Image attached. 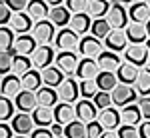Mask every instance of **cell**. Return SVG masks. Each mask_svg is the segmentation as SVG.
<instances>
[{"label":"cell","mask_w":150,"mask_h":138,"mask_svg":"<svg viewBox=\"0 0 150 138\" xmlns=\"http://www.w3.org/2000/svg\"><path fill=\"white\" fill-rule=\"evenodd\" d=\"M14 56H16V54H14L12 50H2V52H0V70H2V74H4V76L12 74Z\"/></svg>","instance_id":"41"},{"label":"cell","mask_w":150,"mask_h":138,"mask_svg":"<svg viewBox=\"0 0 150 138\" xmlns=\"http://www.w3.org/2000/svg\"><path fill=\"white\" fill-rule=\"evenodd\" d=\"M48 20L54 24L56 28L60 30H64V28H68L70 26V20H72V14L66 6H54V8H50V16H48Z\"/></svg>","instance_id":"23"},{"label":"cell","mask_w":150,"mask_h":138,"mask_svg":"<svg viewBox=\"0 0 150 138\" xmlns=\"http://www.w3.org/2000/svg\"><path fill=\"white\" fill-rule=\"evenodd\" d=\"M16 42V34L12 32L10 26H2L0 28V48L2 50H12V46Z\"/></svg>","instance_id":"39"},{"label":"cell","mask_w":150,"mask_h":138,"mask_svg":"<svg viewBox=\"0 0 150 138\" xmlns=\"http://www.w3.org/2000/svg\"><path fill=\"white\" fill-rule=\"evenodd\" d=\"M102 70L94 58H80V64L76 68V78L78 80H96V76Z\"/></svg>","instance_id":"12"},{"label":"cell","mask_w":150,"mask_h":138,"mask_svg":"<svg viewBox=\"0 0 150 138\" xmlns=\"http://www.w3.org/2000/svg\"><path fill=\"white\" fill-rule=\"evenodd\" d=\"M22 86H24V90L38 92L42 86H44V82H42V72L36 70V68H32L30 72H26V74L22 76Z\"/></svg>","instance_id":"30"},{"label":"cell","mask_w":150,"mask_h":138,"mask_svg":"<svg viewBox=\"0 0 150 138\" xmlns=\"http://www.w3.org/2000/svg\"><path fill=\"white\" fill-rule=\"evenodd\" d=\"M10 126L12 130L16 132V136H30L32 132H34V118L32 114H26V112H18V114L14 116L10 120Z\"/></svg>","instance_id":"9"},{"label":"cell","mask_w":150,"mask_h":138,"mask_svg":"<svg viewBox=\"0 0 150 138\" xmlns=\"http://www.w3.org/2000/svg\"><path fill=\"white\" fill-rule=\"evenodd\" d=\"M90 32H92L94 38H98V40H106L108 34L112 32V28H110V24L106 18H98V20H92V28H90Z\"/></svg>","instance_id":"38"},{"label":"cell","mask_w":150,"mask_h":138,"mask_svg":"<svg viewBox=\"0 0 150 138\" xmlns=\"http://www.w3.org/2000/svg\"><path fill=\"white\" fill-rule=\"evenodd\" d=\"M16 110H18V108H16V104H14L12 98H6V96H2V98H0V120H2V122L12 120L14 116L18 114Z\"/></svg>","instance_id":"35"},{"label":"cell","mask_w":150,"mask_h":138,"mask_svg":"<svg viewBox=\"0 0 150 138\" xmlns=\"http://www.w3.org/2000/svg\"><path fill=\"white\" fill-rule=\"evenodd\" d=\"M138 108H140V112H142V118L144 120H150V96H140Z\"/></svg>","instance_id":"48"},{"label":"cell","mask_w":150,"mask_h":138,"mask_svg":"<svg viewBox=\"0 0 150 138\" xmlns=\"http://www.w3.org/2000/svg\"><path fill=\"white\" fill-rule=\"evenodd\" d=\"M54 118H56L58 124L62 126H68L70 122L76 120V110H74V104L68 102H58L54 106Z\"/></svg>","instance_id":"19"},{"label":"cell","mask_w":150,"mask_h":138,"mask_svg":"<svg viewBox=\"0 0 150 138\" xmlns=\"http://www.w3.org/2000/svg\"><path fill=\"white\" fill-rule=\"evenodd\" d=\"M92 102L96 104V108L102 112V110H106V108H110V106H112V94H110V92H102V90H100L92 98Z\"/></svg>","instance_id":"42"},{"label":"cell","mask_w":150,"mask_h":138,"mask_svg":"<svg viewBox=\"0 0 150 138\" xmlns=\"http://www.w3.org/2000/svg\"><path fill=\"white\" fill-rule=\"evenodd\" d=\"M36 128H50L52 124H56V118H54V108H46V106H38L34 112H32Z\"/></svg>","instance_id":"24"},{"label":"cell","mask_w":150,"mask_h":138,"mask_svg":"<svg viewBox=\"0 0 150 138\" xmlns=\"http://www.w3.org/2000/svg\"><path fill=\"white\" fill-rule=\"evenodd\" d=\"M96 84H98V90H102V92H112L120 84L118 82V78H116V74L114 72H100L98 76H96Z\"/></svg>","instance_id":"33"},{"label":"cell","mask_w":150,"mask_h":138,"mask_svg":"<svg viewBox=\"0 0 150 138\" xmlns=\"http://www.w3.org/2000/svg\"><path fill=\"white\" fill-rule=\"evenodd\" d=\"M14 104L18 108V112H26V114H32L36 108H38V98H36V92L30 90H22L16 98H14Z\"/></svg>","instance_id":"17"},{"label":"cell","mask_w":150,"mask_h":138,"mask_svg":"<svg viewBox=\"0 0 150 138\" xmlns=\"http://www.w3.org/2000/svg\"><path fill=\"white\" fill-rule=\"evenodd\" d=\"M148 6H150V2H148Z\"/></svg>","instance_id":"59"},{"label":"cell","mask_w":150,"mask_h":138,"mask_svg":"<svg viewBox=\"0 0 150 138\" xmlns=\"http://www.w3.org/2000/svg\"><path fill=\"white\" fill-rule=\"evenodd\" d=\"M68 28H72L80 38H82V36H88L90 28H92V18H90L86 12H84V14H76V16H72Z\"/></svg>","instance_id":"26"},{"label":"cell","mask_w":150,"mask_h":138,"mask_svg":"<svg viewBox=\"0 0 150 138\" xmlns=\"http://www.w3.org/2000/svg\"><path fill=\"white\" fill-rule=\"evenodd\" d=\"M104 46L102 42L98 40V38H94L92 34H88V36H82L80 38V44H78V54H80L82 58H96L102 54L104 50H102Z\"/></svg>","instance_id":"7"},{"label":"cell","mask_w":150,"mask_h":138,"mask_svg":"<svg viewBox=\"0 0 150 138\" xmlns=\"http://www.w3.org/2000/svg\"><path fill=\"white\" fill-rule=\"evenodd\" d=\"M86 128H88V138H100L104 132H106L104 126L98 122V120H94V122H90V124H86Z\"/></svg>","instance_id":"45"},{"label":"cell","mask_w":150,"mask_h":138,"mask_svg":"<svg viewBox=\"0 0 150 138\" xmlns=\"http://www.w3.org/2000/svg\"><path fill=\"white\" fill-rule=\"evenodd\" d=\"M58 96H60V102L76 104L80 100V82H76L74 78H66L58 88Z\"/></svg>","instance_id":"10"},{"label":"cell","mask_w":150,"mask_h":138,"mask_svg":"<svg viewBox=\"0 0 150 138\" xmlns=\"http://www.w3.org/2000/svg\"><path fill=\"white\" fill-rule=\"evenodd\" d=\"M96 62H98V66H100V70H104V72H114L122 66V58L118 56L116 52H110V50H104L100 56L96 58Z\"/></svg>","instance_id":"21"},{"label":"cell","mask_w":150,"mask_h":138,"mask_svg":"<svg viewBox=\"0 0 150 138\" xmlns=\"http://www.w3.org/2000/svg\"><path fill=\"white\" fill-rule=\"evenodd\" d=\"M128 46H130V42H128L124 30H112L108 34V38L104 40V48L110 50V52H116V54L118 52H124Z\"/></svg>","instance_id":"13"},{"label":"cell","mask_w":150,"mask_h":138,"mask_svg":"<svg viewBox=\"0 0 150 138\" xmlns=\"http://www.w3.org/2000/svg\"><path fill=\"white\" fill-rule=\"evenodd\" d=\"M146 32H148V36H150V20H148V24H146Z\"/></svg>","instance_id":"54"},{"label":"cell","mask_w":150,"mask_h":138,"mask_svg":"<svg viewBox=\"0 0 150 138\" xmlns=\"http://www.w3.org/2000/svg\"><path fill=\"white\" fill-rule=\"evenodd\" d=\"M12 132H14V130H12L10 124H6V122L0 124V138H14V136H12Z\"/></svg>","instance_id":"50"},{"label":"cell","mask_w":150,"mask_h":138,"mask_svg":"<svg viewBox=\"0 0 150 138\" xmlns=\"http://www.w3.org/2000/svg\"><path fill=\"white\" fill-rule=\"evenodd\" d=\"M64 136L66 138H88V128L84 122L74 120L68 126H64Z\"/></svg>","instance_id":"37"},{"label":"cell","mask_w":150,"mask_h":138,"mask_svg":"<svg viewBox=\"0 0 150 138\" xmlns=\"http://www.w3.org/2000/svg\"><path fill=\"white\" fill-rule=\"evenodd\" d=\"M66 8L70 10L72 16H76V14H84L86 8H88V2H86V0H68V2H66Z\"/></svg>","instance_id":"43"},{"label":"cell","mask_w":150,"mask_h":138,"mask_svg":"<svg viewBox=\"0 0 150 138\" xmlns=\"http://www.w3.org/2000/svg\"><path fill=\"white\" fill-rule=\"evenodd\" d=\"M112 4H108L106 0H88V8H86V14L92 18V20H98V18H104L108 10H110Z\"/></svg>","instance_id":"32"},{"label":"cell","mask_w":150,"mask_h":138,"mask_svg":"<svg viewBox=\"0 0 150 138\" xmlns=\"http://www.w3.org/2000/svg\"><path fill=\"white\" fill-rule=\"evenodd\" d=\"M66 80V76H64V72L58 68V66H50V68L42 70V82H44V86H50V88H60V84Z\"/></svg>","instance_id":"29"},{"label":"cell","mask_w":150,"mask_h":138,"mask_svg":"<svg viewBox=\"0 0 150 138\" xmlns=\"http://www.w3.org/2000/svg\"><path fill=\"white\" fill-rule=\"evenodd\" d=\"M80 64V58L74 50H66V52H58L56 60H54V66L62 70L64 74H76V68Z\"/></svg>","instance_id":"11"},{"label":"cell","mask_w":150,"mask_h":138,"mask_svg":"<svg viewBox=\"0 0 150 138\" xmlns=\"http://www.w3.org/2000/svg\"><path fill=\"white\" fill-rule=\"evenodd\" d=\"M12 28V32L14 34H18V36H22V34H32V28H34V20L28 16V12H20V14H14L12 16V20L10 24H8Z\"/></svg>","instance_id":"14"},{"label":"cell","mask_w":150,"mask_h":138,"mask_svg":"<svg viewBox=\"0 0 150 138\" xmlns=\"http://www.w3.org/2000/svg\"><path fill=\"white\" fill-rule=\"evenodd\" d=\"M100 138H118V132H116V130H106Z\"/></svg>","instance_id":"53"},{"label":"cell","mask_w":150,"mask_h":138,"mask_svg":"<svg viewBox=\"0 0 150 138\" xmlns=\"http://www.w3.org/2000/svg\"><path fill=\"white\" fill-rule=\"evenodd\" d=\"M128 16H130V20L134 24H148L150 20V6L148 2H134V4H130V8H128Z\"/></svg>","instance_id":"20"},{"label":"cell","mask_w":150,"mask_h":138,"mask_svg":"<svg viewBox=\"0 0 150 138\" xmlns=\"http://www.w3.org/2000/svg\"><path fill=\"white\" fill-rule=\"evenodd\" d=\"M112 94V104L118 106V108H126L138 98V92L134 86H128V84H118L114 90L110 92Z\"/></svg>","instance_id":"4"},{"label":"cell","mask_w":150,"mask_h":138,"mask_svg":"<svg viewBox=\"0 0 150 138\" xmlns=\"http://www.w3.org/2000/svg\"><path fill=\"white\" fill-rule=\"evenodd\" d=\"M78 44H80V36L76 34L72 28H64L56 34V40H54V46L58 48V52H66V50H78Z\"/></svg>","instance_id":"8"},{"label":"cell","mask_w":150,"mask_h":138,"mask_svg":"<svg viewBox=\"0 0 150 138\" xmlns=\"http://www.w3.org/2000/svg\"><path fill=\"white\" fill-rule=\"evenodd\" d=\"M148 56H150V50L144 44H130L124 50V62L136 66V68L148 66Z\"/></svg>","instance_id":"3"},{"label":"cell","mask_w":150,"mask_h":138,"mask_svg":"<svg viewBox=\"0 0 150 138\" xmlns=\"http://www.w3.org/2000/svg\"><path fill=\"white\" fill-rule=\"evenodd\" d=\"M50 130H52V134H54V136H64V126H62V124H52V126H50Z\"/></svg>","instance_id":"52"},{"label":"cell","mask_w":150,"mask_h":138,"mask_svg":"<svg viewBox=\"0 0 150 138\" xmlns=\"http://www.w3.org/2000/svg\"><path fill=\"white\" fill-rule=\"evenodd\" d=\"M34 68L32 66V58L30 56H14V64H12V74H16V76H20L22 78L26 72H30V70Z\"/></svg>","instance_id":"36"},{"label":"cell","mask_w":150,"mask_h":138,"mask_svg":"<svg viewBox=\"0 0 150 138\" xmlns=\"http://www.w3.org/2000/svg\"><path fill=\"white\" fill-rule=\"evenodd\" d=\"M134 88L138 92V96H150V68L144 66L140 68V74H138V80L134 84Z\"/></svg>","instance_id":"34"},{"label":"cell","mask_w":150,"mask_h":138,"mask_svg":"<svg viewBox=\"0 0 150 138\" xmlns=\"http://www.w3.org/2000/svg\"><path fill=\"white\" fill-rule=\"evenodd\" d=\"M144 46H146V48H148V50H150V38H148V40H146V44H144Z\"/></svg>","instance_id":"55"},{"label":"cell","mask_w":150,"mask_h":138,"mask_svg":"<svg viewBox=\"0 0 150 138\" xmlns=\"http://www.w3.org/2000/svg\"><path fill=\"white\" fill-rule=\"evenodd\" d=\"M4 2L8 4V8H10L14 14L26 12V8H28V2H26V0H4Z\"/></svg>","instance_id":"46"},{"label":"cell","mask_w":150,"mask_h":138,"mask_svg":"<svg viewBox=\"0 0 150 138\" xmlns=\"http://www.w3.org/2000/svg\"><path fill=\"white\" fill-rule=\"evenodd\" d=\"M98 122L104 126V130H118V128L122 126V116H120V110L114 108V106H110V108L102 110V112L98 114Z\"/></svg>","instance_id":"15"},{"label":"cell","mask_w":150,"mask_h":138,"mask_svg":"<svg viewBox=\"0 0 150 138\" xmlns=\"http://www.w3.org/2000/svg\"><path fill=\"white\" fill-rule=\"evenodd\" d=\"M106 20H108L112 30H126L128 26H130V22H128L130 20L128 10L124 8V4H120V2H114L110 6V10L106 14Z\"/></svg>","instance_id":"1"},{"label":"cell","mask_w":150,"mask_h":138,"mask_svg":"<svg viewBox=\"0 0 150 138\" xmlns=\"http://www.w3.org/2000/svg\"><path fill=\"white\" fill-rule=\"evenodd\" d=\"M124 32H126V38H128V42H130V44H146V40L150 38L144 24L130 22V26H128Z\"/></svg>","instance_id":"27"},{"label":"cell","mask_w":150,"mask_h":138,"mask_svg":"<svg viewBox=\"0 0 150 138\" xmlns=\"http://www.w3.org/2000/svg\"><path fill=\"white\" fill-rule=\"evenodd\" d=\"M138 136L140 138H150V120H146V122H142V124H140Z\"/></svg>","instance_id":"51"},{"label":"cell","mask_w":150,"mask_h":138,"mask_svg":"<svg viewBox=\"0 0 150 138\" xmlns=\"http://www.w3.org/2000/svg\"><path fill=\"white\" fill-rule=\"evenodd\" d=\"M30 58H32V66L42 72V70L54 66L56 54H54V48H52V46H38L34 52H32Z\"/></svg>","instance_id":"5"},{"label":"cell","mask_w":150,"mask_h":138,"mask_svg":"<svg viewBox=\"0 0 150 138\" xmlns=\"http://www.w3.org/2000/svg\"><path fill=\"white\" fill-rule=\"evenodd\" d=\"M120 116H122V124H126V126H138L142 120V112H140L138 104H130L126 108H122Z\"/></svg>","instance_id":"31"},{"label":"cell","mask_w":150,"mask_h":138,"mask_svg":"<svg viewBox=\"0 0 150 138\" xmlns=\"http://www.w3.org/2000/svg\"><path fill=\"white\" fill-rule=\"evenodd\" d=\"M58 138H66V136H58Z\"/></svg>","instance_id":"58"},{"label":"cell","mask_w":150,"mask_h":138,"mask_svg":"<svg viewBox=\"0 0 150 138\" xmlns=\"http://www.w3.org/2000/svg\"><path fill=\"white\" fill-rule=\"evenodd\" d=\"M36 98H38V106H46V108H54L60 102L58 90L56 88H50V86H42L40 90L36 92Z\"/></svg>","instance_id":"28"},{"label":"cell","mask_w":150,"mask_h":138,"mask_svg":"<svg viewBox=\"0 0 150 138\" xmlns=\"http://www.w3.org/2000/svg\"><path fill=\"white\" fill-rule=\"evenodd\" d=\"M14 138H30V136H14Z\"/></svg>","instance_id":"56"},{"label":"cell","mask_w":150,"mask_h":138,"mask_svg":"<svg viewBox=\"0 0 150 138\" xmlns=\"http://www.w3.org/2000/svg\"><path fill=\"white\" fill-rule=\"evenodd\" d=\"M116 132H118V138H140L136 126H126V124H122Z\"/></svg>","instance_id":"44"},{"label":"cell","mask_w":150,"mask_h":138,"mask_svg":"<svg viewBox=\"0 0 150 138\" xmlns=\"http://www.w3.org/2000/svg\"><path fill=\"white\" fill-rule=\"evenodd\" d=\"M30 138H56L52 134L50 128H34V132L30 134Z\"/></svg>","instance_id":"49"},{"label":"cell","mask_w":150,"mask_h":138,"mask_svg":"<svg viewBox=\"0 0 150 138\" xmlns=\"http://www.w3.org/2000/svg\"><path fill=\"white\" fill-rule=\"evenodd\" d=\"M74 110H76V120H80L84 124H90L94 120H98V108L92 100H86V98H80L78 102L74 104Z\"/></svg>","instance_id":"6"},{"label":"cell","mask_w":150,"mask_h":138,"mask_svg":"<svg viewBox=\"0 0 150 138\" xmlns=\"http://www.w3.org/2000/svg\"><path fill=\"white\" fill-rule=\"evenodd\" d=\"M148 68H150V56H148Z\"/></svg>","instance_id":"57"},{"label":"cell","mask_w":150,"mask_h":138,"mask_svg":"<svg viewBox=\"0 0 150 138\" xmlns=\"http://www.w3.org/2000/svg\"><path fill=\"white\" fill-rule=\"evenodd\" d=\"M98 92H100V90H98V84H96V80H80V98L92 100Z\"/></svg>","instance_id":"40"},{"label":"cell","mask_w":150,"mask_h":138,"mask_svg":"<svg viewBox=\"0 0 150 138\" xmlns=\"http://www.w3.org/2000/svg\"><path fill=\"white\" fill-rule=\"evenodd\" d=\"M28 16L36 22H42V20H48V16H50V6H48L44 0H30L28 2Z\"/></svg>","instance_id":"22"},{"label":"cell","mask_w":150,"mask_h":138,"mask_svg":"<svg viewBox=\"0 0 150 138\" xmlns=\"http://www.w3.org/2000/svg\"><path fill=\"white\" fill-rule=\"evenodd\" d=\"M36 48H38V42L34 40V36L22 34V36H16V42L12 46V52L18 54V56H32V52H34Z\"/></svg>","instance_id":"16"},{"label":"cell","mask_w":150,"mask_h":138,"mask_svg":"<svg viewBox=\"0 0 150 138\" xmlns=\"http://www.w3.org/2000/svg\"><path fill=\"white\" fill-rule=\"evenodd\" d=\"M12 16H14V12L8 8L6 2H2V6H0V24H2V26H8L10 20H12Z\"/></svg>","instance_id":"47"},{"label":"cell","mask_w":150,"mask_h":138,"mask_svg":"<svg viewBox=\"0 0 150 138\" xmlns=\"http://www.w3.org/2000/svg\"><path fill=\"white\" fill-rule=\"evenodd\" d=\"M138 74H140V68L128 64V62H122V66L116 70V78L120 84H128V86H134L136 80H138Z\"/></svg>","instance_id":"25"},{"label":"cell","mask_w":150,"mask_h":138,"mask_svg":"<svg viewBox=\"0 0 150 138\" xmlns=\"http://www.w3.org/2000/svg\"><path fill=\"white\" fill-rule=\"evenodd\" d=\"M56 26L50 22V20H42V22H36L32 28V36L38 42V46H50V42L56 40Z\"/></svg>","instance_id":"2"},{"label":"cell","mask_w":150,"mask_h":138,"mask_svg":"<svg viewBox=\"0 0 150 138\" xmlns=\"http://www.w3.org/2000/svg\"><path fill=\"white\" fill-rule=\"evenodd\" d=\"M22 90H24V86H22V78L20 76H16V74L2 76V96L14 100Z\"/></svg>","instance_id":"18"}]
</instances>
